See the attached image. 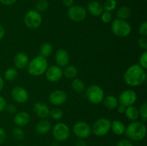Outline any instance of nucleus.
<instances>
[{
	"label": "nucleus",
	"instance_id": "nucleus-6",
	"mask_svg": "<svg viewBox=\"0 0 147 146\" xmlns=\"http://www.w3.org/2000/svg\"><path fill=\"white\" fill-rule=\"evenodd\" d=\"M111 121L106 117L98 119L91 127L92 133L97 137H103L111 131Z\"/></svg>",
	"mask_w": 147,
	"mask_h": 146
},
{
	"label": "nucleus",
	"instance_id": "nucleus-13",
	"mask_svg": "<svg viewBox=\"0 0 147 146\" xmlns=\"http://www.w3.org/2000/svg\"><path fill=\"white\" fill-rule=\"evenodd\" d=\"M11 95L13 100L19 104H24L29 100V92L24 87L16 86L11 90Z\"/></svg>",
	"mask_w": 147,
	"mask_h": 146
},
{
	"label": "nucleus",
	"instance_id": "nucleus-21",
	"mask_svg": "<svg viewBox=\"0 0 147 146\" xmlns=\"http://www.w3.org/2000/svg\"><path fill=\"white\" fill-rule=\"evenodd\" d=\"M102 102L103 103L104 107L109 110H116V107L119 104L117 97L112 94L105 96Z\"/></svg>",
	"mask_w": 147,
	"mask_h": 146
},
{
	"label": "nucleus",
	"instance_id": "nucleus-41",
	"mask_svg": "<svg viewBox=\"0 0 147 146\" xmlns=\"http://www.w3.org/2000/svg\"><path fill=\"white\" fill-rule=\"evenodd\" d=\"M7 104V101H6L5 98L0 95V113L5 110V107Z\"/></svg>",
	"mask_w": 147,
	"mask_h": 146
},
{
	"label": "nucleus",
	"instance_id": "nucleus-22",
	"mask_svg": "<svg viewBox=\"0 0 147 146\" xmlns=\"http://www.w3.org/2000/svg\"><path fill=\"white\" fill-rule=\"evenodd\" d=\"M124 114L126 115V118L131 122L136 121L139 118V109L134 105L126 107Z\"/></svg>",
	"mask_w": 147,
	"mask_h": 146
},
{
	"label": "nucleus",
	"instance_id": "nucleus-45",
	"mask_svg": "<svg viewBox=\"0 0 147 146\" xmlns=\"http://www.w3.org/2000/svg\"><path fill=\"white\" fill-rule=\"evenodd\" d=\"M75 146H87V143H86V142L85 141V140L79 139V140L76 143Z\"/></svg>",
	"mask_w": 147,
	"mask_h": 146
},
{
	"label": "nucleus",
	"instance_id": "nucleus-47",
	"mask_svg": "<svg viewBox=\"0 0 147 146\" xmlns=\"http://www.w3.org/2000/svg\"><path fill=\"white\" fill-rule=\"evenodd\" d=\"M4 79L0 76V92H1V90H3L4 88Z\"/></svg>",
	"mask_w": 147,
	"mask_h": 146
},
{
	"label": "nucleus",
	"instance_id": "nucleus-8",
	"mask_svg": "<svg viewBox=\"0 0 147 146\" xmlns=\"http://www.w3.org/2000/svg\"><path fill=\"white\" fill-rule=\"evenodd\" d=\"M52 134L56 141L64 142L70 137V129L66 123L59 122L52 128Z\"/></svg>",
	"mask_w": 147,
	"mask_h": 146
},
{
	"label": "nucleus",
	"instance_id": "nucleus-34",
	"mask_svg": "<svg viewBox=\"0 0 147 146\" xmlns=\"http://www.w3.org/2000/svg\"><path fill=\"white\" fill-rule=\"evenodd\" d=\"M139 64L144 70L147 69V52L145 50L139 59Z\"/></svg>",
	"mask_w": 147,
	"mask_h": 146
},
{
	"label": "nucleus",
	"instance_id": "nucleus-39",
	"mask_svg": "<svg viewBox=\"0 0 147 146\" xmlns=\"http://www.w3.org/2000/svg\"><path fill=\"white\" fill-rule=\"evenodd\" d=\"M5 110L9 114H15V113H17V107L13 104H7L5 107Z\"/></svg>",
	"mask_w": 147,
	"mask_h": 146
},
{
	"label": "nucleus",
	"instance_id": "nucleus-3",
	"mask_svg": "<svg viewBox=\"0 0 147 146\" xmlns=\"http://www.w3.org/2000/svg\"><path fill=\"white\" fill-rule=\"evenodd\" d=\"M47 67L48 62L47 59L37 55L30 60L27 68L29 74L33 77H40L45 74Z\"/></svg>",
	"mask_w": 147,
	"mask_h": 146
},
{
	"label": "nucleus",
	"instance_id": "nucleus-40",
	"mask_svg": "<svg viewBox=\"0 0 147 146\" xmlns=\"http://www.w3.org/2000/svg\"><path fill=\"white\" fill-rule=\"evenodd\" d=\"M7 135L6 131L4 130V129H3L2 127H0V145L5 143L6 140H7Z\"/></svg>",
	"mask_w": 147,
	"mask_h": 146
},
{
	"label": "nucleus",
	"instance_id": "nucleus-35",
	"mask_svg": "<svg viewBox=\"0 0 147 146\" xmlns=\"http://www.w3.org/2000/svg\"><path fill=\"white\" fill-rule=\"evenodd\" d=\"M100 18H101L102 21H103L104 24H109V23L112 21L113 17H112L111 12L103 11V12L102 13L101 15H100Z\"/></svg>",
	"mask_w": 147,
	"mask_h": 146
},
{
	"label": "nucleus",
	"instance_id": "nucleus-10",
	"mask_svg": "<svg viewBox=\"0 0 147 146\" xmlns=\"http://www.w3.org/2000/svg\"><path fill=\"white\" fill-rule=\"evenodd\" d=\"M87 10L82 6L74 5L69 7L67 9V16L71 21L74 22H80L86 19L87 17Z\"/></svg>",
	"mask_w": 147,
	"mask_h": 146
},
{
	"label": "nucleus",
	"instance_id": "nucleus-18",
	"mask_svg": "<svg viewBox=\"0 0 147 146\" xmlns=\"http://www.w3.org/2000/svg\"><path fill=\"white\" fill-rule=\"evenodd\" d=\"M30 59L28 55L24 52H19L14 56V64L16 69L24 70L27 67Z\"/></svg>",
	"mask_w": 147,
	"mask_h": 146
},
{
	"label": "nucleus",
	"instance_id": "nucleus-36",
	"mask_svg": "<svg viewBox=\"0 0 147 146\" xmlns=\"http://www.w3.org/2000/svg\"><path fill=\"white\" fill-rule=\"evenodd\" d=\"M139 34L141 37H147V21H144L139 25Z\"/></svg>",
	"mask_w": 147,
	"mask_h": 146
},
{
	"label": "nucleus",
	"instance_id": "nucleus-19",
	"mask_svg": "<svg viewBox=\"0 0 147 146\" xmlns=\"http://www.w3.org/2000/svg\"><path fill=\"white\" fill-rule=\"evenodd\" d=\"M51 123L47 119H40L35 125L36 133L40 135H45L51 130Z\"/></svg>",
	"mask_w": 147,
	"mask_h": 146
},
{
	"label": "nucleus",
	"instance_id": "nucleus-27",
	"mask_svg": "<svg viewBox=\"0 0 147 146\" xmlns=\"http://www.w3.org/2000/svg\"><path fill=\"white\" fill-rule=\"evenodd\" d=\"M53 52V47L49 42H44L40 47V55L47 59L50 57Z\"/></svg>",
	"mask_w": 147,
	"mask_h": 146
},
{
	"label": "nucleus",
	"instance_id": "nucleus-12",
	"mask_svg": "<svg viewBox=\"0 0 147 146\" xmlns=\"http://www.w3.org/2000/svg\"><path fill=\"white\" fill-rule=\"evenodd\" d=\"M45 77L50 82H57L60 81L63 77V72L62 67L57 64H53L47 67L45 73Z\"/></svg>",
	"mask_w": 147,
	"mask_h": 146
},
{
	"label": "nucleus",
	"instance_id": "nucleus-7",
	"mask_svg": "<svg viewBox=\"0 0 147 146\" xmlns=\"http://www.w3.org/2000/svg\"><path fill=\"white\" fill-rule=\"evenodd\" d=\"M42 17L41 14L35 9H30L25 14L24 17V23L30 29H37L41 26Z\"/></svg>",
	"mask_w": 147,
	"mask_h": 146
},
{
	"label": "nucleus",
	"instance_id": "nucleus-5",
	"mask_svg": "<svg viewBox=\"0 0 147 146\" xmlns=\"http://www.w3.org/2000/svg\"><path fill=\"white\" fill-rule=\"evenodd\" d=\"M87 100L93 104H98L103 102L105 97L104 90L98 84H91L85 90Z\"/></svg>",
	"mask_w": 147,
	"mask_h": 146
},
{
	"label": "nucleus",
	"instance_id": "nucleus-16",
	"mask_svg": "<svg viewBox=\"0 0 147 146\" xmlns=\"http://www.w3.org/2000/svg\"><path fill=\"white\" fill-rule=\"evenodd\" d=\"M50 107L42 102H37L33 106V111L37 117L40 119H47L50 115Z\"/></svg>",
	"mask_w": 147,
	"mask_h": 146
},
{
	"label": "nucleus",
	"instance_id": "nucleus-28",
	"mask_svg": "<svg viewBox=\"0 0 147 146\" xmlns=\"http://www.w3.org/2000/svg\"><path fill=\"white\" fill-rule=\"evenodd\" d=\"M18 76L17 69L15 67H9L4 72V79L9 82H12L17 79Z\"/></svg>",
	"mask_w": 147,
	"mask_h": 146
},
{
	"label": "nucleus",
	"instance_id": "nucleus-43",
	"mask_svg": "<svg viewBox=\"0 0 147 146\" xmlns=\"http://www.w3.org/2000/svg\"><path fill=\"white\" fill-rule=\"evenodd\" d=\"M62 2H63V4L65 7L69 8V7L73 5V4H74V0H62Z\"/></svg>",
	"mask_w": 147,
	"mask_h": 146
},
{
	"label": "nucleus",
	"instance_id": "nucleus-44",
	"mask_svg": "<svg viewBox=\"0 0 147 146\" xmlns=\"http://www.w3.org/2000/svg\"><path fill=\"white\" fill-rule=\"evenodd\" d=\"M126 107H125V106H123V104H119V105H118V107H116V110H117L118 113H120V114H124L125 110H126Z\"/></svg>",
	"mask_w": 147,
	"mask_h": 146
},
{
	"label": "nucleus",
	"instance_id": "nucleus-48",
	"mask_svg": "<svg viewBox=\"0 0 147 146\" xmlns=\"http://www.w3.org/2000/svg\"><path fill=\"white\" fill-rule=\"evenodd\" d=\"M50 146H59V144H58V142L57 141H54L53 142V143H51V145H50Z\"/></svg>",
	"mask_w": 147,
	"mask_h": 146
},
{
	"label": "nucleus",
	"instance_id": "nucleus-38",
	"mask_svg": "<svg viewBox=\"0 0 147 146\" xmlns=\"http://www.w3.org/2000/svg\"><path fill=\"white\" fill-rule=\"evenodd\" d=\"M116 146H134V145L129 139H122L118 142Z\"/></svg>",
	"mask_w": 147,
	"mask_h": 146
},
{
	"label": "nucleus",
	"instance_id": "nucleus-26",
	"mask_svg": "<svg viewBox=\"0 0 147 146\" xmlns=\"http://www.w3.org/2000/svg\"><path fill=\"white\" fill-rule=\"evenodd\" d=\"M71 87L73 91L77 93H82L86 90L84 82L78 78L73 79L71 82Z\"/></svg>",
	"mask_w": 147,
	"mask_h": 146
},
{
	"label": "nucleus",
	"instance_id": "nucleus-49",
	"mask_svg": "<svg viewBox=\"0 0 147 146\" xmlns=\"http://www.w3.org/2000/svg\"><path fill=\"white\" fill-rule=\"evenodd\" d=\"M17 146H24V145H17Z\"/></svg>",
	"mask_w": 147,
	"mask_h": 146
},
{
	"label": "nucleus",
	"instance_id": "nucleus-4",
	"mask_svg": "<svg viewBox=\"0 0 147 146\" xmlns=\"http://www.w3.org/2000/svg\"><path fill=\"white\" fill-rule=\"evenodd\" d=\"M111 29L115 36L123 38L128 37L131 34L132 27L126 20L116 18L111 22Z\"/></svg>",
	"mask_w": 147,
	"mask_h": 146
},
{
	"label": "nucleus",
	"instance_id": "nucleus-30",
	"mask_svg": "<svg viewBox=\"0 0 147 146\" xmlns=\"http://www.w3.org/2000/svg\"><path fill=\"white\" fill-rule=\"evenodd\" d=\"M11 135L13 138L17 140H22L24 137V131L23 129L20 127H15L11 130Z\"/></svg>",
	"mask_w": 147,
	"mask_h": 146
},
{
	"label": "nucleus",
	"instance_id": "nucleus-14",
	"mask_svg": "<svg viewBox=\"0 0 147 146\" xmlns=\"http://www.w3.org/2000/svg\"><path fill=\"white\" fill-rule=\"evenodd\" d=\"M67 93L62 90H54L49 95V101L54 106L63 105L67 101Z\"/></svg>",
	"mask_w": 147,
	"mask_h": 146
},
{
	"label": "nucleus",
	"instance_id": "nucleus-37",
	"mask_svg": "<svg viewBox=\"0 0 147 146\" xmlns=\"http://www.w3.org/2000/svg\"><path fill=\"white\" fill-rule=\"evenodd\" d=\"M138 46L141 49L145 50H147V37H141L137 41Z\"/></svg>",
	"mask_w": 147,
	"mask_h": 146
},
{
	"label": "nucleus",
	"instance_id": "nucleus-1",
	"mask_svg": "<svg viewBox=\"0 0 147 146\" xmlns=\"http://www.w3.org/2000/svg\"><path fill=\"white\" fill-rule=\"evenodd\" d=\"M146 80V70L139 64L129 66L123 74V80L127 85L132 87H139L145 82Z\"/></svg>",
	"mask_w": 147,
	"mask_h": 146
},
{
	"label": "nucleus",
	"instance_id": "nucleus-15",
	"mask_svg": "<svg viewBox=\"0 0 147 146\" xmlns=\"http://www.w3.org/2000/svg\"><path fill=\"white\" fill-rule=\"evenodd\" d=\"M70 54L65 49L60 48L56 51L55 60L57 66L60 67H65L70 63Z\"/></svg>",
	"mask_w": 147,
	"mask_h": 146
},
{
	"label": "nucleus",
	"instance_id": "nucleus-20",
	"mask_svg": "<svg viewBox=\"0 0 147 146\" xmlns=\"http://www.w3.org/2000/svg\"><path fill=\"white\" fill-rule=\"evenodd\" d=\"M87 12L93 17H99L103 12V5L98 1H92L88 4Z\"/></svg>",
	"mask_w": 147,
	"mask_h": 146
},
{
	"label": "nucleus",
	"instance_id": "nucleus-11",
	"mask_svg": "<svg viewBox=\"0 0 147 146\" xmlns=\"http://www.w3.org/2000/svg\"><path fill=\"white\" fill-rule=\"evenodd\" d=\"M119 104H123L125 107L134 105L137 100V94L133 90L127 89L121 92L119 97Z\"/></svg>",
	"mask_w": 147,
	"mask_h": 146
},
{
	"label": "nucleus",
	"instance_id": "nucleus-32",
	"mask_svg": "<svg viewBox=\"0 0 147 146\" xmlns=\"http://www.w3.org/2000/svg\"><path fill=\"white\" fill-rule=\"evenodd\" d=\"M49 7V3L47 0H39L35 4V10L38 12H43Z\"/></svg>",
	"mask_w": 147,
	"mask_h": 146
},
{
	"label": "nucleus",
	"instance_id": "nucleus-33",
	"mask_svg": "<svg viewBox=\"0 0 147 146\" xmlns=\"http://www.w3.org/2000/svg\"><path fill=\"white\" fill-rule=\"evenodd\" d=\"M138 109H139V117L142 119L143 123H145L147 120V103L144 102Z\"/></svg>",
	"mask_w": 147,
	"mask_h": 146
},
{
	"label": "nucleus",
	"instance_id": "nucleus-9",
	"mask_svg": "<svg viewBox=\"0 0 147 146\" xmlns=\"http://www.w3.org/2000/svg\"><path fill=\"white\" fill-rule=\"evenodd\" d=\"M73 133L78 139L86 140L91 135V126L87 122L78 121L73 125Z\"/></svg>",
	"mask_w": 147,
	"mask_h": 146
},
{
	"label": "nucleus",
	"instance_id": "nucleus-25",
	"mask_svg": "<svg viewBox=\"0 0 147 146\" xmlns=\"http://www.w3.org/2000/svg\"><path fill=\"white\" fill-rule=\"evenodd\" d=\"M131 15V9L127 6L121 7L116 11V17L119 19L126 20Z\"/></svg>",
	"mask_w": 147,
	"mask_h": 146
},
{
	"label": "nucleus",
	"instance_id": "nucleus-42",
	"mask_svg": "<svg viewBox=\"0 0 147 146\" xmlns=\"http://www.w3.org/2000/svg\"><path fill=\"white\" fill-rule=\"evenodd\" d=\"M17 0H0V3L4 6H11L17 2Z\"/></svg>",
	"mask_w": 147,
	"mask_h": 146
},
{
	"label": "nucleus",
	"instance_id": "nucleus-46",
	"mask_svg": "<svg viewBox=\"0 0 147 146\" xmlns=\"http://www.w3.org/2000/svg\"><path fill=\"white\" fill-rule=\"evenodd\" d=\"M5 29L4 28V27H3L2 25L0 24V40H2V39L4 38V37L5 36Z\"/></svg>",
	"mask_w": 147,
	"mask_h": 146
},
{
	"label": "nucleus",
	"instance_id": "nucleus-31",
	"mask_svg": "<svg viewBox=\"0 0 147 146\" xmlns=\"http://www.w3.org/2000/svg\"><path fill=\"white\" fill-rule=\"evenodd\" d=\"M49 117H51L54 120H60L63 117V112L61 109L58 107H55L50 110V115Z\"/></svg>",
	"mask_w": 147,
	"mask_h": 146
},
{
	"label": "nucleus",
	"instance_id": "nucleus-29",
	"mask_svg": "<svg viewBox=\"0 0 147 146\" xmlns=\"http://www.w3.org/2000/svg\"><path fill=\"white\" fill-rule=\"evenodd\" d=\"M102 5L103 11L111 12L117 7V1L116 0H106Z\"/></svg>",
	"mask_w": 147,
	"mask_h": 146
},
{
	"label": "nucleus",
	"instance_id": "nucleus-24",
	"mask_svg": "<svg viewBox=\"0 0 147 146\" xmlns=\"http://www.w3.org/2000/svg\"><path fill=\"white\" fill-rule=\"evenodd\" d=\"M63 76L67 77V79H73L76 78L78 74V70L75 65L72 64H68L66 67H64V70H63Z\"/></svg>",
	"mask_w": 147,
	"mask_h": 146
},
{
	"label": "nucleus",
	"instance_id": "nucleus-23",
	"mask_svg": "<svg viewBox=\"0 0 147 146\" xmlns=\"http://www.w3.org/2000/svg\"><path fill=\"white\" fill-rule=\"evenodd\" d=\"M125 130H126V126H125L124 123H122L120 120H115L111 122V130H112L113 133L116 135H123L125 133Z\"/></svg>",
	"mask_w": 147,
	"mask_h": 146
},
{
	"label": "nucleus",
	"instance_id": "nucleus-17",
	"mask_svg": "<svg viewBox=\"0 0 147 146\" xmlns=\"http://www.w3.org/2000/svg\"><path fill=\"white\" fill-rule=\"evenodd\" d=\"M31 121V116L30 113L26 111H20L14 115L13 122L17 127H23L29 125Z\"/></svg>",
	"mask_w": 147,
	"mask_h": 146
},
{
	"label": "nucleus",
	"instance_id": "nucleus-2",
	"mask_svg": "<svg viewBox=\"0 0 147 146\" xmlns=\"http://www.w3.org/2000/svg\"><path fill=\"white\" fill-rule=\"evenodd\" d=\"M124 134L131 141H142L146 137V127L142 121H133L126 127Z\"/></svg>",
	"mask_w": 147,
	"mask_h": 146
}]
</instances>
